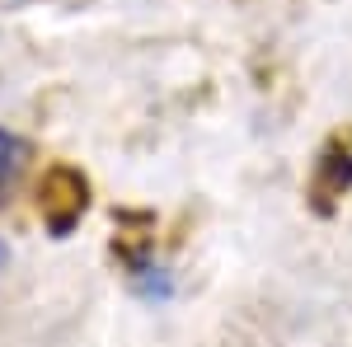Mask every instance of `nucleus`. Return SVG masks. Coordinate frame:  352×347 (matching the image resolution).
Segmentation results:
<instances>
[{
    "mask_svg": "<svg viewBox=\"0 0 352 347\" xmlns=\"http://www.w3.org/2000/svg\"><path fill=\"white\" fill-rule=\"evenodd\" d=\"M89 188H85V179L76 174V169H52L47 179H43V188H38V212H43V221L52 225L56 235H66L76 221H80L85 212V197Z\"/></svg>",
    "mask_w": 352,
    "mask_h": 347,
    "instance_id": "obj_1",
    "label": "nucleus"
},
{
    "mask_svg": "<svg viewBox=\"0 0 352 347\" xmlns=\"http://www.w3.org/2000/svg\"><path fill=\"white\" fill-rule=\"evenodd\" d=\"M24 141L19 136H10L5 127H0V207L10 202V192H14V183H19V174H24Z\"/></svg>",
    "mask_w": 352,
    "mask_h": 347,
    "instance_id": "obj_2",
    "label": "nucleus"
}]
</instances>
